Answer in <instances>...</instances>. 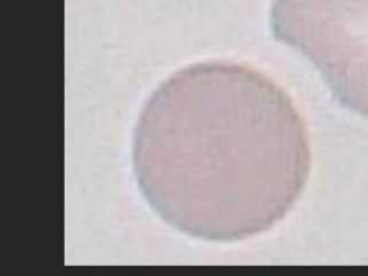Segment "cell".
I'll return each instance as SVG.
<instances>
[{
  "label": "cell",
  "mask_w": 368,
  "mask_h": 276,
  "mask_svg": "<svg viewBox=\"0 0 368 276\" xmlns=\"http://www.w3.org/2000/svg\"><path fill=\"white\" fill-rule=\"evenodd\" d=\"M134 171L148 204L174 229L237 242L281 222L311 171L306 126L287 92L232 63L176 72L147 101Z\"/></svg>",
  "instance_id": "6da1fadb"
},
{
  "label": "cell",
  "mask_w": 368,
  "mask_h": 276,
  "mask_svg": "<svg viewBox=\"0 0 368 276\" xmlns=\"http://www.w3.org/2000/svg\"><path fill=\"white\" fill-rule=\"evenodd\" d=\"M270 27L311 60L336 100L368 118V0H273Z\"/></svg>",
  "instance_id": "7a4b0ae2"
}]
</instances>
